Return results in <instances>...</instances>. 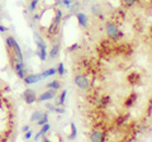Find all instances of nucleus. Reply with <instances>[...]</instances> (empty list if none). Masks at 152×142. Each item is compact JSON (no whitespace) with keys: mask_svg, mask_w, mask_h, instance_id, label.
Here are the masks:
<instances>
[{"mask_svg":"<svg viewBox=\"0 0 152 142\" xmlns=\"http://www.w3.org/2000/svg\"><path fill=\"white\" fill-rule=\"evenodd\" d=\"M105 32H107L108 38L112 41H118L123 37V33L121 32V29L118 28L115 23H113V22H108L105 24Z\"/></svg>","mask_w":152,"mask_h":142,"instance_id":"nucleus-1","label":"nucleus"},{"mask_svg":"<svg viewBox=\"0 0 152 142\" xmlns=\"http://www.w3.org/2000/svg\"><path fill=\"white\" fill-rule=\"evenodd\" d=\"M74 81L75 84L77 85V86L80 89H83V90H88L89 86H90V81H89V79L86 75H84V74H80V75H76L75 79H74Z\"/></svg>","mask_w":152,"mask_h":142,"instance_id":"nucleus-2","label":"nucleus"},{"mask_svg":"<svg viewBox=\"0 0 152 142\" xmlns=\"http://www.w3.org/2000/svg\"><path fill=\"white\" fill-rule=\"evenodd\" d=\"M23 99L27 104H33L37 100V95H36V91L32 90V89H26L24 93H23Z\"/></svg>","mask_w":152,"mask_h":142,"instance_id":"nucleus-3","label":"nucleus"},{"mask_svg":"<svg viewBox=\"0 0 152 142\" xmlns=\"http://www.w3.org/2000/svg\"><path fill=\"white\" fill-rule=\"evenodd\" d=\"M107 137V132H103L100 130H94L90 135V141H94V142H102L105 140Z\"/></svg>","mask_w":152,"mask_h":142,"instance_id":"nucleus-4","label":"nucleus"},{"mask_svg":"<svg viewBox=\"0 0 152 142\" xmlns=\"http://www.w3.org/2000/svg\"><path fill=\"white\" fill-rule=\"evenodd\" d=\"M56 97V90L55 89H51V90H46L45 93H42L39 97H38L37 102H46V100H51L52 98Z\"/></svg>","mask_w":152,"mask_h":142,"instance_id":"nucleus-5","label":"nucleus"},{"mask_svg":"<svg viewBox=\"0 0 152 142\" xmlns=\"http://www.w3.org/2000/svg\"><path fill=\"white\" fill-rule=\"evenodd\" d=\"M14 71H15V74L18 75V78L23 79L26 76V65L24 62H17L15 66H14Z\"/></svg>","mask_w":152,"mask_h":142,"instance_id":"nucleus-6","label":"nucleus"},{"mask_svg":"<svg viewBox=\"0 0 152 142\" xmlns=\"http://www.w3.org/2000/svg\"><path fill=\"white\" fill-rule=\"evenodd\" d=\"M24 79V83L28 85H32V84H36L38 81H41V75L39 74H31V75H27V76L23 78Z\"/></svg>","mask_w":152,"mask_h":142,"instance_id":"nucleus-7","label":"nucleus"},{"mask_svg":"<svg viewBox=\"0 0 152 142\" xmlns=\"http://www.w3.org/2000/svg\"><path fill=\"white\" fill-rule=\"evenodd\" d=\"M127 81L129 85H137L140 81H141V76L138 72H136V71H133V72H131L129 75L127 76Z\"/></svg>","mask_w":152,"mask_h":142,"instance_id":"nucleus-8","label":"nucleus"},{"mask_svg":"<svg viewBox=\"0 0 152 142\" xmlns=\"http://www.w3.org/2000/svg\"><path fill=\"white\" fill-rule=\"evenodd\" d=\"M137 98H138L137 93H134V91L131 93V94H129V97H127V98H126V100H124V107H126V108H131L133 104L136 103Z\"/></svg>","mask_w":152,"mask_h":142,"instance_id":"nucleus-9","label":"nucleus"},{"mask_svg":"<svg viewBox=\"0 0 152 142\" xmlns=\"http://www.w3.org/2000/svg\"><path fill=\"white\" fill-rule=\"evenodd\" d=\"M76 19H77L79 24L81 26V27H85V28L88 27V23H89V20H88L86 14H84V13H77V14H76Z\"/></svg>","mask_w":152,"mask_h":142,"instance_id":"nucleus-10","label":"nucleus"},{"mask_svg":"<svg viewBox=\"0 0 152 142\" xmlns=\"http://www.w3.org/2000/svg\"><path fill=\"white\" fill-rule=\"evenodd\" d=\"M58 29H60V24H58V23H56V22L52 20V23L50 24V27H48V29H47V32H48V34H50V36H56L57 33H58Z\"/></svg>","mask_w":152,"mask_h":142,"instance_id":"nucleus-11","label":"nucleus"},{"mask_svg":"<svg viewBox=\"0 0 152 142\" xmlns=\"http://www.w3.org/2000/svg\"><path fill=\"white\" fill-rule=\"evenodd\" d=\"M33 38H34V43L37 47H47L45 40L39 36V33H37V32L33 33Z\"/></svg>","mask_w":152,"mask_h":142,"instance_id":"nucleus-12","label":"nucleus"},{"mask_svg":"<svg viewBox=\"0 0 152 142\" xmlns=\"http://www.w3.org/2000/svg\"><path fill=\"white\" fill-rule=\"evenodd\" d=\"M47 47H37L36 55L41 59V61H46L47 60Z\"/></svg>","mask_w":152,"mask_h":142,"instance_id":"nucleus-13","label":"nucleus"},{"mask_svg":"<svg viewBox=\"0 0 152 142\" xmlns=\"http://www.w3.org/2000/svg\"><path fill=\"white\" fill-rule=\"evenodd\" d=\"M55 74H57V69L56 67H51L48 70L42 71L39 75H41V79H45V78H48V76H53Z\"/></svg>","mask_w":152,"mask_h":142,"instance_id":"nucleus-14","label":"nucleus"},{"mask_svg":"<svg viewBox=\"0 0 152 142\" xmlns=\"http://www.w3.org/2000/svg\"><path fill=\"white\" fill-rule=\"evenodd\" d=\"M50 128H51V127H50V124H48V123H46V124H43V126H42V128H41V131L38 132V133H37V135L34 136V140L37 141L38 138H39V137L45 136V135L47 133V132L50 131Z\"/></svg>","mask_w":152,"mask_h":142,"instance_id":"nucleus-15","label":"nucleus"},{"mask_svg":"<svg viewBox=\"0 0 152 142\" xmlns=\"http://www.w3.org/2000/svg\"><path fill=\"white\" fill-rule=\"evenodd\" d=\"M91 13L94 14L95 17H99L100 19H104V17H103V12H102V9L99 5H93L91 7Z\"/></svg>","mask_w":152,"mask_h":142,"instance_id":"nucleus-16","label":"nucleus"},{"mask_svg":"<svg viewBox=\"0 0 152 142\" xmlns=\"http://www.w3.org/2000/svg\"><path fill=\"white\" fill-rule=\"evenodd\" d=\"M42 114H43V113H42V112H39V111H36V112H33V113H32V116H31V122H33V123H37L38 121L41 119Z\"/></svg>","mask_w":152,"mask_h":142,"instance_id":"nucleus-17","label":"nucleus"},{"mask_svg":"<svg viewBox=\"0 0 152 142\" xmlns=\"http://www.w3.org/2000/svg\"><path fill=\"white\" fill-rule=\"evenodd\" d=\"M58 52H60V45L56 43V45L52 46V50H51V52H50V57H51V59H55L56 56L58 55Z\"/></svg>","mask_w":152,"mask_h":142,"instance_id":"nucleus-18","label":"nucleus"},{"mask_svg":"<svg viewBox=\"0 0 152 142\" xmlns=\"http://www.w3.org/2000/svg\"><path fill=\"white\" fill-rule=\"evenodd\" d=\"M71 135L67 137V138L70 140V141H72V140H75L76 138V136H77V130H76V126H75V123H71Z\"/></svg>","mask_w":152,"mask_h":142,"instance_id":"nucleus-19","label":"nucleus"},{"mask_svg":"<svg viewBox=\"0 0 152 142\" xmlns=\"http://www.w3.org/2000/svg\"><path fill=\"white\" fill-rule=\"evenodd\" d=\"M46 86L48 89H55V90H58L60 86H61V84H60V81H57V80H53V81H51V83L47 84Z\"/></svg>","mask_w":152,"mask_h":142,"instance_id":"nucleus-20","label":"nucleus"},{"mask_svg":"<svg viewBox=\"0 0 152 142\" xmlns=\"http://www.w3.org/2000/svg\"><path fill=\"white\" fill-rule=\"evenodd\" d=\"M66 95H67V91L64 90V91H62V94L60 95L58 100L56 102V107H57V105H64V104H65V100H66Z\"/></svg>","mask_w":152,"mask_h":142,"instance_id":"nucleus-21","label":"nucleus"},{"mask_svg":"<svg viewBox=\"0 0 152 142\" xmlns=\"http://www.w3.org/2000/svg\"><path fill=\"white\" fill-rule=\"evenodd\" d=\"M47 122H48V113H43L42 117H41V119L37 122V124L38 126H43V124H46Z\"/></svg>","mask_w":152,"mask_h":142,"instance_id":"nucleus-22","label":"nucleus"},{"mask_svg":"<svg viewBox=\"0 0 152 142\" xmlns=\"http://www.w3.org/2000/svg\"><path fill=\"white\" fill-rule=\"evenodd\" d=\"M127 121H128V117L127 116H121V117H118L117 119H115V124L117 126H123Z\"/></svg>","mask_w":152,"mask_h":142,"instance_id":"nucleus-23","label":"nucleus"},{"mask_svg":"<svg viewBox=\"0 0 152 142\" xmlns=\"http://www.w3.org/2000/svg\"><path fill=\"white\" fill-rule=\"evenodd\" d=\"M110 102H112L110 97H103V98H102V108L108 107L109 104H110Z\"/></svg>","mask_w":152,"mask_h":142,"instance_id":"nucleus-24","label":"nucleus"},{"mask_svg":"<svg viewBox=\"0 0 152 142\" xmlns=\"http://www.w3.org/2000/svg\"><path fill=\"white\" fill-rule=\"evenodd\" d=\"M38 3H39V0H31V4H29V12H34L37 9V5Z\"/></svg>","mask_w":152,"mask_h":142,"instance_id":"nucleus-25","label":"nucleus"},{"mask_svg":"<svg viewBox=\"0 0 152 142\" xmlns=\"http://www.w3.org/2000/svg\"><path fill=\"white\" fill-rule=\"evenodd\" d=\"M57 74L61 75V76H64L65 75V66H64V64H60L58 66H57Z\"/></svg>","mask_w":152,"mask_h":142,"instance_id":"nucleus-26","label":"nucleus"},{"mask_svg":"<svg viewBox=\"0 0 152 142\" xmlns=\"http://www.w3.org/2000/svg\"><path fill=\"white\" fill-rule=\"evenodd\" d=\"M123 3H124V5L127 8H132L137 3V0H123Z\"/></svg>","mask_w":152,"mask_h":142,"instance_id":"nucleus-27","label":"nucleus"},{"mask_svg":"<svg viewBox=\"0 0 152 142\" xmlns=\"http://www.w3.org/2000/svg\"><path fill=\"white\" fill-rule=\"evenodd\" d=\"M79 7H80V4L79 3H72V4H71V5L69 7V9H70V10L71 12H77L79 10Z\"/></svg>","mask_w":152,"mask_h":142,"instance_id":"nucleus-28","label":"nucleus"},{"mask_svg":"<svg viewBox=\"0 0 152 142\" xmlns=\"http://www.w3.org/2000/svg\"><path fill=\"white\" fill-rule=\"evenodd\" d=\"M32 135H33V132L29 131V130H28L27 132H24V140H29L31 137H32Z\"/></svg>","mask_w":152,"mask_h":142,"instance_id":"nucleus-29","label":"nucleus"},{"mask_svg":"<svg viewBox=\"0 0 152 142\" xmlns=\"http://www.w3.org/2000/svg\"><path fill=\"white\" fill-rule=\"evenodd\" d=\"M77 48H79V45H77V43H74L72 46H70V47H69V48H67V50H69L70 52H74V51H76V50H77Z\"/></svg>","mask_w":152,"mask_h":142,"instance_id":"nucleus-30","label":"nucleus"},{"mask_svg":"<svg viewBox=\"0 0 152 142\" xmlns=\"http://www.w3.org/2000/svg\"><path fill=\"white\" fill-rule=\"evenodd\" d=\"M47 109H50V112H53L55 113V109H56V105H52V104H46Z\"/></svg>","mask_w":152,"mask_h":142,"instance_id":"nucleus-31","label":"nucleus"},{"mask_svg":"<svg viewBox=\"0 0 152 142\" xmlns=\"http://www.w3.org/2000/svg\"><path fill=\"white\" fill-rule=\"evenodd\" d=\"M55 113H58V114H62V113H65V109H64V108H57V107H56Z\"/></svg>","mask_w":152,"mask_h":142,"instance_id":"nucleus-32","label":"nucleus"},{"mask_svg":"<svg viewBox=\"0 0 152 142\" xmlns=\"http://www.w3.org/2000/svg\"><path fill=\"white\" fill-rule=\"evenodd\" d=\"M8 31V28L7 27H4V26H0V32L4 33V32H7Z\"/></svg>","mask_w":152,"mask_h":142,"instance_id":"nucleus-33","label":"nucleus"},{"mask_svg":"<svg viewBox=\"0 0 152 142\" xmlns=\"http://www.w3.org/2000/svg\"><path fill=\"white\" fill-rule=\"evenodd\" d=\"M150 114H152V100H151L150 107H148V116H150Z\"/></svg>","mask_w":152,"mask_h":142,"instance_id":"nucleus-34","label":"nucleus"},{"mask_svg":"<svg viewBox=\"0 0 152 142\" xmlns=\"http://www.w3.org/2000/svg\"><path fill=\"white\" fill-rule=\"evenodd\" d=\"M28 130H29V127H28V126H24V127H23V132H27Z\"/></svg>","mask_w":152,"mask_h":142,"instance_id":"nucleus-35","label":"nucleus"},{"mask_svg":"<svg viewBox=\"0 0 152 142\" xmlns=\"http://www.w3.org/2000/svg\"><path fill=\"white\" fill-rule=\"evenodd\" d=\"M150 36H151V38H152V27L150 28Z\"/></svg>","mask_w":152,"mask_h":142,"instance_id":"nucleus-36","label":"nucleus"}]
</instances>
